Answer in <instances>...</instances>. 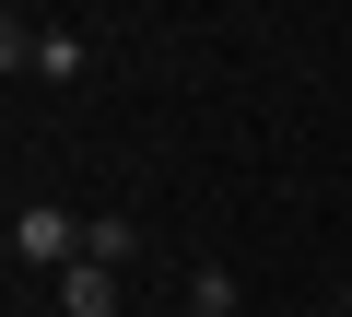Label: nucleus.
<instances>
[{"label":"nucleus","instance_id":"1","mask_svg":"<svg viewBox=\"0 0 352 317\" xmlns=\"http://www.w3.org/2000/svg\"><path fill=\"white\" fill-rule=\"evenodd\" d=\"M82 59H94V47H82L71 24H47V12H12V24H0V71H12V83H24V71H36V83H71Z\"/></svg>","mask_w":352,"mask_h":317},{"label":"nucleus","instance_id":"2","mask_svg":"<svg viewBox=\"0 0 352 317\" xmlns=\"http://www.w3.org/2000/svg\"><path fill=\"white\" fill-rule=\"evenodd\" d=\"M0 247H12V270H71V259H82V212H59V200H24Z\"/></svg>","mask_w":352,"mask_h":317},{"label":"nucleus","instance_id":"3","mask_svg":"<svg viewBox=\"0 0 352 317\" xmlns=\"http://www.w3.org/2000/svg\"><path fill=\"white\" fill-rule=\"evenodd\" d=\"M59 317H118V270L71 259V270H59Z\"/></svg>","mask_w":352,"mask_h":317},{"label":"nucleus","instance_id":"4","mask_svg":"<svg viewBox=\"0 0 352 317\" xmlns=\"http://www.w3.org/2000/svg\"><path fill=\"white\" fill-rule=\"evenodd\" d=\"M82 259H94V270H129V259H141V223H118V212L82 223Z\"/></svg>","mask_w":352,"mask_h":317},{"label":"nucleus","instance_id":"5","mask_svg":"<svg viewBox=\"0 0 352 317\" xmlns=\"http://www.w3.org/2000/svg\"><path fill=\"white\" fill-rule=\"evenodd\" d=\"M188 317H235V270H223V259H212V270L188 282Z\"/></svg>","mask_w":352,"mask_h":317},{"label":"nucleus","instance_id":"6","mask_svg":"<svg viewBox=\"0 0 352 317\" xmlns=\"http://www.w3.org/2000/svg\"><path fill=\"white\" fill-rule=\"evenodd\" d=\"M340 317H352V282H340Z\"/></svg>","mask_w":352,"mask_h":317}]
</instances>
